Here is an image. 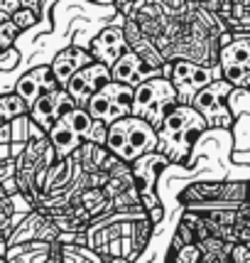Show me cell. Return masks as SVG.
Masks as SVG:
<instances>
[{
    "instance_id": "83f0119b",
    "label": "cell",
    "mask_w": 250,
    "mask_h": 263,
    "mask_svg": "<svg viewBox=\"0 0 250 263\" xmlns=\"http://www.w3.org/2000/svg\"><path fill=\"white\" fill-rule=\"evenodd\" d=\"M15 172H17V165H15V158L12 160H0V184L8 182L15 177Z\"/></svg>"
},
{
    "instance_id": "1f68e13d",
    "label": "cell",
    "mask_w": 250,
    "mask_h": 263,
    "mask_svg": "<svg viewBox=\"0 0 250 263\" xmlns=\"http://www.w3.org/2000/svg\"><path fill=\"white\" fill-rule=\"evenodd\" d=\"M8 249H10V246H8V236L0 231V256H3V258L8 256Z\"/></svg>"
},
{
    "instance_id": "4fadbf2b",
    "label": "cell",
    "mask_w": 250,
    "mask_h": 263,
    "mask_svg": "<svg viewBox=\"0 0 250 263\" xmlns=\"http://www.w3.org/2000/svg\"><path fill=\"white\" fill-rule=\"evenodd\" d=\"M111 77H113V81H120L125 86H133V89H135L142 81L157 79V77H164V74H162V69L150 67L145 59H140L135 52L128 49L123 57L111 67Z\"/></svg>"
},
{
    "instance_id": "7a4b0ae2",
    "label": "cell",
    "mask_w": 250,
    "mask_h": 263,
    "mask_svg": "<svg viewBox=\"0 0 250 263\" xmlns=\"http://www.w3.org/2000/svg\"><path fill=\"white\" fill-rule=\"evenodd\" d=\"M157 130L137 116H125L120 121H113L106 136V150L128 165H133L145 153L157 150Z\"/></svg>"
},
{
    "instance_id": "5bb4252c",
    "label": "cell",
    "mask_w": 250,
    "mask_h": 263,
    "mask_svg": "<svg viewBox=\"0 0 250 263\" xmlns=\"http://www.w3.org/2000/svg\"><path fill=\"white\" fill-rule=\"evenodd\" d=\"M91 62H96V59L91 57V52H89V49L71 45V47H64L61 52H57V54H54V59H52L49 69H52V74H54L57 84L64 89V86L69 84V79H71L76 71H81L84 67H89Z\"/></svg>"
},
{
    "instance_id": "d6a6232c",
    "label": "cell",
    "mask_w": 250,
    "mask_h": 263,
    "mask_svg": "<svg viewBox=\"0 0 250 263\" xmlns=\"http://www.w3.org/2000/svg\"><path fill=\"white\" fill-rule=\"evenodd\" d=\"M0 263H5V258H3V256H0Z\"/></svg>"
},
{
    "instance_id": "ffe728a7",
    "label": "cell",
    "mask_w": 250,
    "mask_h": 263,
    "mask_svg": "<svg viewBox=\"0 0 250 263\" xmlns=\"http://www.w3.org/2000/svg\"><path fill=\"white\" fill-rule=\"evenodd\" d=\"M61 263H106L98 251L79 243H61Z\"/></svg>"
},
{
    "instance_id": "ba28073f",
    "label": "cell",
    "mask_w": 250,
    "mask_h": 263,
    "mask_svg": "<svg viewBox=\"0 0 250 263\" xmlns=\"http://www.w3.org/2000/svg\"><path fill=\"white\" fill-rule=\"evenodd\" d=\"M108 81H113L111 77V69L101 64V62H91L89 67H84L81 71H76L69 84L64 86V91L69 93V99L76 103L79 108H86L89 101L93 99V93H98L108 84Z\"/></svg>"
},
{
    "instance_id": "3957f363",
    "label": "cell",
    "mask_w": 250,
    "mask_h": 263,
    "mask_svg": "<svg viewBox=\"0 0 250 263\" xmlns=\"http://www.w3.org/2000/svg\"><path fill=\"white\" fill-rule=\"evenodd\" d=\"M179 103L177 89L167 77H157V79L142 81L140 86H135L133 93V116L148 121L150 126L159 130L164 116Z\"/></svg>"
},
{
    "instance_id": "30bf717a",
    "label": "cell",
    "mask_w": 250,
    "mask_h": 263,
    "mask_svg": "<svg viewBox=\"0 0 250 263\" xmlns=\"http://www.w3.org/2000/svg\"><path fill=\"white\" fill-rule=\"evenodd\" d=\"M74 106H76V103L69 99V93L64 91V89L47 91L30 106V118H32L34 126H39L45 133H49V128L54 126L69 108H74Z\"/></svg>"
},
{
    "instance_id": "484cf974",
    "label": "cell",
    "mask_w": 250,
    "mask_h": 263,
    "mask_svg": "<svg viewBox=\"0 0 250 263\" xmlns=\"http://www.w3.org/2000/svg\"><path fill=\"white\" fill-rule=\"evenodd\" d=\"M106 136H108V126L103 123V121H96L93 118V126H91V130L86 133V143H96V145H106Z\"/></svg>"
},
{
    "instance_id": "7c38bea8",
    "label": "cell",
    "mask_w": 250,
    "mask_h": 263,
    "mask_svg": "<svg viewBox=\"0 0 250 263\" xmlns=\"http://www.w3.org/2000/svg\"><path fill=\"white\" fill-rule=\"evenodd\" d=\"M172 162L164 153L159 150H152V153H145L142 158H137L130 170H133V180H135V187L140 195H148V192H157V180L164 170H170Z\"/></svg>"
},
{
    "instance_id": "8992f818",
    "label": "cell",
    "mask_w": 250,
    "mask_h": 263,
    "mask_svg": "<svg viewBox=\"0 0 250 263\" xmlns=\"http://www.w3.org/2000/svg\"><path fill=\"white\" fill-rule=\"evenodd\" d=\"M231 93L233 86L226 79H218L214 84L204 86L201 91L192 99V106L206 118L209 128L214 130H226L233 126V111H231Z\"/></svg>"
},
{
    "instance_id": "f546056e",
    "label": "cell",
    "mask_w": 250,
    "mask_h": 263,
    "mask_svg": "<svg viewBox=\"0 0 250 263\" xmlns=\"http://www.w3.org/2000/svg\"><path fill=\"white\" fill-rule=\"evenodd\" d=\"M12 143V123H3L0 126V145H10Z\"/></svg>"
},
{
    "instance_id": "9a60e30c",
    "label": "cell",
    "mask_w": 250,
    "mask_h": 263,
    "mask_svg": "<svg viewBox=\"0 0 250 263\" xmlns=\"http://www.w3.org/2000/svg\"><path fill=\"white\" fill-rule=\"evenodd\" d=\"M57 89H61V86L57 84V79H54V74H52L49 64H42V67L30 69V71L23 74V77L17 79V84H15V93H20L27 106H32L42 93L57 91Z\"/></svg>"
},
{
    "instance_id": "9c48e42d",
    "label": "cell",
    "mask_w": 250,
    "mask_h": 263,
    "mask_svg": "<svg viewBox=\"0 0 250 263\" xmlns=\"http://www.w3.org/2000/svg\"><path fill=\"white\" fill-rule=\"evenodd\" d=\"M59 227L52 219L42 214L39 209H32L30 214H25L23 221L12 229L8 246H17V243H30V241H45V243H54L59 241Z\"/></svg>"
},
{
    "instance_id": "ac0fdd59",
    "label": "cell",
    "mask_w": 250,
    "mask_h": 263,
    "mask_svg": "<svg viewBox=\"0 0 250 263\" xmlns=\"http://www.w3.org/2000/svg\"><path fill=\"white\" fill-rule=\"evenodd\" d=\"M74 155H76V160H79L84 172H98V170H103V165H106L111 153L106 150V145H96V143H86L84 140V145Z\"/></svg>"
},
{
    "instance_id": "2e32d148",
    "label": "cell",
    "mask_w": 250,
    "mask_h": 263,
    "mask_svg": "<svg viewBox=\"0 0 250 263\" xmlns=\"http://www.w3.org/2000/svg\"><path fill=\"white\" fill-rule=\"evenodd\" d=\"M123 32H125V42H128V49L130 52H135L140 59H145L150 67H157L162 69L167 64V59L164 54L159 52V47L150 40L148 34L142 32L140 27H137L135 20H130V17H125L123 20Z\"/></svg>"
},
{
    "instance_id": "7402d4cb",
    "label": "cell",
    "mask_w": 250,
    "mask_h": 263,
    "mask_svg": "<svg viewBox=\"0 0 250 263\" xmlns=\"http://www.w3.org/2000/svg\"><path fill=\"white\" fill-rule=\"evenodd\" d=\"M59 121H64L74 133H79L81 138H86V133L91 130V126H93V118L89 116V111L86 108H79V106H74V108H69L67 114L61 116Z\"/></svg>"
},
{
    "instance_id": "8fae6325",
    "label": "cell",
    "mask_w": 250,
    "mask_h": 263,
    "mask_svg": "<svg viewBox=\"0 0 250 263\" xmlns=\"http://www.w3.org/2000/svg\"><path fill=\"white\" fill-rule=\"evenodd\" d=\"M91 57L96 62H101L106 67L111 69L128 52V42H125V32L123 25H108L106 30L96 34L91 40V47H89Z\"/></svg>"
},
{
    "instance_id": "cb8c5ba5",
    "label": "cell",
    "mask_w": 250,
    "mask_h": 263,
    "mask_svg": "<svg viewBox=\"0 0 250 263\" xmlns=\"http://www.w3.org/2000/svg\"><path fill=\"white\" fill-rule=\"evenodd\" d=\"M20 27L12 23L10 17L5 20V23H0V52H10L12 47H15V40L20 37Z\"/></svg>"
},
{
    "instance_id": "603a6c76",
    "label": "cell",
    "mask_w": 250,
    "mask_h": 263,
    "mask_svg": "<svg viewBox=\"0 0 250 263\" xmlns=\"http://www.w3.org/2000/svg\"><path fill=\"white\" fill-rule=\"evenodd\" d=\"M164 263H201V249L196 243H186L179 249H170Z\"/></svg>"
},
{
    "instance_id": "4dcf8cb0",
    "label": "cell",
    "mask_w": 250,
    "mask_h": 263,
    "mask_svg": "<svg viewBox=\"0 0 250 263\" xmlns=\"http://www.w3.org/2000/svg\"><path fill=\"white\" fill-rule=\"evenodd\" d=\"M23 3V8H27V10H32L39 15V8H42V0H20Z\"/></svg>"
},
{
    "instance_id": "4316f807",
    "label": "cell",
    "mask_w": 250,
    "mask_h": 263,
    "mask_svg": "<svg viewBox=\"0 0 250 263\" xmlns=\"http://www.w3.org/2000/svg\"><path fill=\"white\" fill-rule=\"evenodd\" d=\"M231 263H250L248 243H233V249H231Z\"/></svg>"
},
{
    "instance_id": "d6986e66",
    "label": "cell",
    "mask_w": 250,
    "mask_h": 263,
    "mask_svg": "<svg viewBox=\"0 0 250 263\" xmlns=\"http://www.w3.org/2000/svg\"><path fill=\"white\" fill-rule=\"evenodd\" d=\"M152 234H155V224L150 221V217L137 219L133 224V236H130V243H133V263L148 251L150 241H152Z\"/></svg>"
},
{
    "instance_id": "5b68a950",
    "label": "cell",
    "mask_w": 250,
    "mask_h": 263,
    "mask_svg": "<svg viewBox=\"0 0 250 263\" xmlns=\"http://www.w3.org/2000/svg\"><path fill=\"white\" fill-rule=\"evenodd\" d=\"M221 77L236 89L250 93V32H233L218 54Z\"/></svg>"
},
{
    "instance_id": "e0dca14e",
    "label": "cell",
    "mask_w": 250,
    "mask_h": 263,
    "mask_svg": "<svg viewBox=\"0 0 250 263\" xmlns=\"http://www.w3.org/2000/svg\"><path fill=\"white\" fill-rule=\"evenodd\" d=\"M47 138H49L52 148H54V153H57V160H61V158H69V155H74V153H76V150L84 145V138H81L79 133H74V130H71V128L64 123V121H57L54 126L49 128Z\"/></svg>"
},
{
    "instance_id": "52a82bcc",
    "label": "cell",
    "mask_w": 250,
    "mask_h": 263,
    "mask_svg": "<svg viewBox=\"0 0 250 263\" xmlns=\"http://www.w3.org/2000/svg\"><path fill=\"white\" fill-rule=\"evenodd\" d=\"M133 86H125L120 81H108L98 93H93L86 111L91 118L103 121L106 126H111L113 121H120L125 116H133Z\"/></svg>"
},
{
    "instance_id": "277c9868",
    "label": "cell",
    "mask_w": 250,
    "mask_h": 263,
    "mask_svg": "<svg viewBox=\"0 0 250 263\" xmlns=\"http://www.w3.org/2000/svg\"><path fill=\"white\" fill-rule=\"evenodd\" d=\"M162 74L174 84L179 103H192V99L204 86L223 79L218 64L216 67H201V64H194L189 59H172V62H167L162 67Z\"/></svg>"
},
{
    "instance_id": "f1b7e54d",
    "label": "cell",
    "mask_w": 250,
    "mask_h": 263,
    "mask_svg": "<svg viewBox=\"0 0 250 263\" xmlns=\"http://www.w3.org/2000/svg\"><path fill=\"white\" fill-rule=\"evenodd\" d=\"M20 8H23V3H20V0H0V12H5L8 17H12Z\"/></svg>"
},
{
    "instance_id": "44dd1931",
    "label": "cell",
    "mask_w": 250,
    "mask_h": 263,
    "mask_svg": "<svg viewBox=\"0 0 250 263\" xmlns=\"http://www.w3.org/2000/svg\"><path fill=\"white\" fill-rule=\"evenodd\" d=\"M23 116H30V106L25 103V99L20 93H3L0 96V118L3 121H15V118H23Z\"/></svg>"
},
{
    "instance_id": "d4e9b609",
    "label": "cell",
    "mask_w": 250,
    "mask_h": 263,
    "mask_svg": "<svg viewBox=\"0 0 250 263\" xmlns=\"http://www.w3.org/2000/svg\"><path fill=\"white\" fill-rule=\"evenodd\" d=\"M10 20L17 25L20 30H30V27H34V25H37L39 15H37V12H32V10H27V8H20V10L15 12Z\"/></svg>"
},
{
    "instance_id": "6da1fadb",
    "label": "cell",
    "mask_w": 250,
    "mask_h": 263,
    "mask_svg": "<svg viewBox=\"0 0 250 263\" xmlns=\"http://www.w3.org/2000/svg\"><path fill=\"white\" fill-rule=\"evenodd\" d=\"M209 130L206 118L192 103H177L170 114L164 116L162 128L157 130V150L170 158L172 165H186L192 158L196 140Z\"/></svg>"
}]
</instances>
